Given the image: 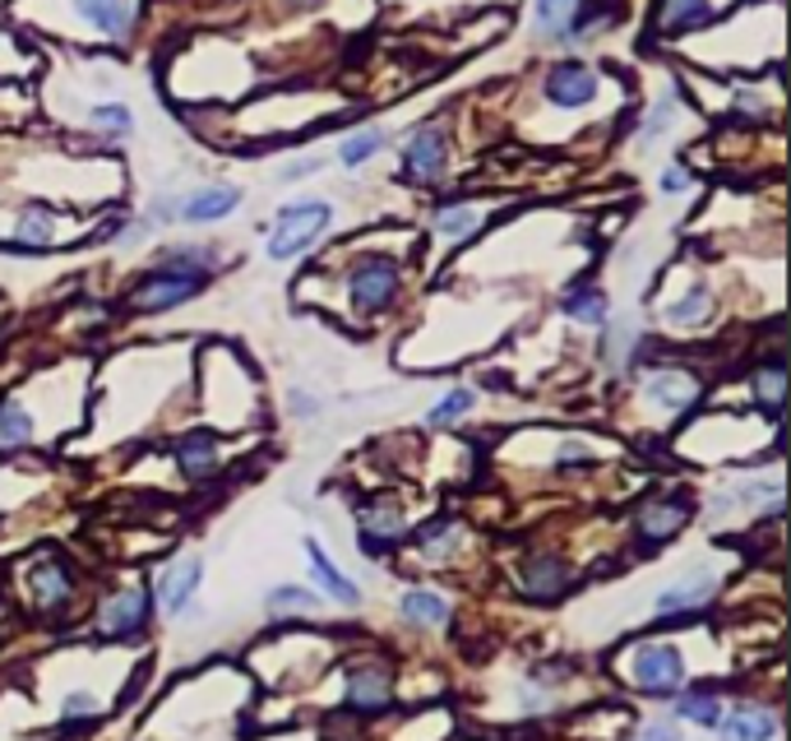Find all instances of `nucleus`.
Returning a JSON list of instances; mask_svg holds the SVG:
<instances>
[{
  "instance_id": "nucleus-44",
  "label": "nucleus",
  "mask_w": 791,
  "mask_h": 741,
  "mask_svg": "<svg viewBox=\"0 0 791 741\" xmlns=\"http://www.w3.org/2000/svg\"><path fill=\"white\" fill-rule=\"evenodd\" d=\"M292 403H297V413H301V417H315V413H320V403L306 399V394H292Z\"/></svg>"
},
{
  "instance_id": "nucleus-14",
  "label": "nucleus",
  "mask_w": 791,
  "mask_h": 741,
  "mask_svg": "<svg viewBox=\"0 0 791 741\" xmlns=\"http://www.w3.org/2000/svg\"><path fill=\"white\" fill-rule=\"evenodd\" d=\"M403 537V514L394 505H366L361 510V547L380 556L384 547H394Z\"/></svg>"
},
{
  "instance_id": "nucleus-10",
  "label": "nucleus",
  "mask_w": 791,
  "mask_h": 741,
  "mask_svg": "<svg viewBox=\"0 0 791 741\" xmlns=\"http://www.w3.org/2000/svg\"><path fill=\"white\" fill-rule=\"evenodd\" d=\"M348 705L356 713H380L389 705V672L384 667H352L348 672Z\"/></svg>"
},
{
  "instance_id": "nucleus-6",
  "label": "nucleus",
  "mask_w": 791,
  "mask_h": 741,
  "mask_svg": "<svg viewBox=\"0 0 791 741\" xmlns=\"http://www.w3.org/2000/svg\"><path fill=\"white\" fill-rule=\"evenodd\" d=\"M541 98H547L551 107H564V111L587 107L597 98V75L587 70L583 61H560V65L547 70V79H541Z\"/></svg>"
},
{
  "instance_id": "nucleus-32",
  "label": "nucleus",
  "mask_w": 791,
  "mask_h": 741,
  "mask_svg": "<svg viewBox=\"0 0 791 741\" xmlns=\"http://www.w3.org/2000/svg\"><path fill=\"white\" fill-rule=\"evenodd\" d=\"M675 713L690 718V723H699V728H717L722 705L713 700L708 690H690V695H681V700H675Z\"/></svg>"
},
{
  "instance_id": "nucleus-18",
  "label": "nucleus",
  "mask_w": 791,
  "mask_h": 741,
  "mask_svg": "<svg viewBox=\"0 0 791 741\" xmlns=\"http://www.w3.org/2000/svg\"><path fill=\"white\" fill-rule=\"evenodd\" d=\"M717 728L727 741H773L778 737V718L768 709H736L727 718H717Z\"/></svg>"
},
{
  "instance_id": "nucleus-13",
  "label": "nucleus",
  "mask_w": 791,
  "mask_h": 741,
  "mask_svg": "<svg viewBox=\"0 0 791 741\" xmlns=\"http://www.w3.org/2000/svg\"><path fill=\"white\" fill-rule=\"evenodd\" d=\"M144 617H149V598L140 589H130V593H117L107 602V612H102V635L111 640H121V635H134V631H144Z\"/></svg>"
},
{
  "instance_id": "nucleus-3",
  "label": "nucleus",
  "mask_w": 791,
  "mask_h": 741,
  "mask_svg": "<svg viewBox=\"0 0 791 741\" xmlns=\"http://www.w3.org/2000/svg\"><path fill=\"white\" fill-rule=\"evenodd\" d=\"M398 264L394 260H384V255H371V260H361L352 269V279H348V297L352 306L361 310V316H380V310H389L394 297H398Z\"/></svg>"
},
{
  "instance_id": "nucleus-40",
  "label": "nucleus",
  "mask_w": 791,
  "mask_h": 741,
  "mask_svg": "<svg viewBox=\"0 0 791 741\" xmlns=\"http://www.w3.org/2000/svg\"><path fill=\"white\" fill-rule=\"evenodd\" d=\"M685 186H690V172H685V167H667V172H662V190H667V195L685 190Z\"/></svg>"
},
{
  "instance_id": "nucleus-17",
  "label": "nucleus",
  "mask_w": 791,
  "mask_h": 741,
  "mask_svg": "<svg viewBox=\"0 0 791 741\" xmlns=\"http://www.w3.org/2000/svg\"><path fill=\"white\" fill-rule=\"evenodd\" d=\"M713 24V6L708 0H662L658 6V29L662 33H694Z\"/></svg>"
},
{
  "instance_id": "nucleus-19",
  "label": "nucleus",
  "mask_w": 791,
  "mask_h": 741,
  "mask_svg": "<svg viewBox=\"0 0 791 741\" xmlns=\"http://www.w3.org/2000/svg\"><path fill=\"white\" fill-rule=\"evenodd\" d=\"M306 556H310V575L320 579V584H325V589H329L338 602H348V608H356V602H361V589H356V584H352L348 575H338V566H333L329 556H325V547L315 543V537H306Z\"/></svg>"
},
{
  "instance_id": "nucleus-46",
  "label": "nucleus",
  "mask_w": 791,
  "mask_h": 741,
  "mask_svg": "<svg viewBox=\"0 0 791 741\" xmlns=\"http://www.w3.org/2000/svg\"><path fill=\"white\" fill-rule=\"evenodd\" d=\"M292 6H301V10H310V6H320V0H292Z\"/></svg>"
},
{
  "instance_id": "nucleus-42",
  "label": "nucleus",
  "mask_w": 791,
  "mask_h": 741,
  "mask_svg": "<svg viewBox=\"0 0 791 741\" xmlns=\"http://www.w3.org/2000/svg\"><path fill=\"white\" fill-rule=\"evenodd\" d=\"M560 464H587V445L583 440H564L560 445Z\"/></svg>"
},
{
  "instance_id": "nucleus-8",
  "label": "nucleus",
  "mask_w": 791,
  "mask_h": 741,
  "mask_svg": "<svg viewBox=\"0 0 791 741\" xmlns=\"http://www.w3.org/2000/svg\"><path fill=\"white\" fill-rule=\"evenodd\" d=\"M237 205H241L237 186H205V190L180 195V218L186 222H218V218H228Z\"/></svg>"
},
{
  "instance_id": "nucleus-25",
  "label": "nucleus",
  "mask_w": 791,
  "mask_h": 741,
  "mask_svg": "<svg viewBox=\"0 0 791 741\" xmlns=\"http://www.w3.org/2000/svg\"><path fill=\"white\" fill-rule=\"evenodd\" d=\"M29 579H33V593L42 608H61V602L70 598V575H65L61 560H37Z\"/></svg>"
},
{
  "instance_id": "nucleus-30",
  "label": "nucleus",
  "mask_w": 791,
  "mask_h": 741,
  "mask_svg": "<svg viewBox=\"0 0 791 741\" xmlns=\"http://www.w3.org/2000/svg\"><path fill=\"white\" fill-rule=\"evenodd\" d=\"M708 316H713L708 287H694L690 297H681V302H671V306H667V320H671V325H681V329H685V325H704Z\"/></svg>"
},
{
  "instance_id": "nucleus-7",
  "label": "nucleus",
  "mask_w": 791,
  "mask_h": 741,
  "mask_svg": "<svg viewBox=\"0 0 791 741\" xmlns=\"http://www.w3.org/2000/svg\"><path fill=\"white\" fill-rule=\"evenodd\" d=\"M75 14L107 37H130L134 29V0H75Z\"/></svg>"
},
{
  "instance_id": "nucleus-23",
  "label": "nucleus",
  "mask_w": 791,
  "mask_h": 741,
  "mask_svg": "<svg viewBox=\"0 0 791 741\" xmlns=\"http://www.w3.org/2000/svg\"><path fill=\"white\" fill-rule=\"evenodd\" d=\"M33 440V417L24 403H14V399H0V455H14V450H24V445Z\"/></svg>"
},
{
  "instance_id": "nucleus-34",
  "label": "nucleus",
  "mask_w": 791,
  "mask_h": 741,
  "mask_svg": "<svg viewBox=\"0 0 791 741\" xmlns=\"http://www.w3.org/2000/svg\"><path fill=\"white\" fill-rule=\"evenodd\" d=\"M88 121L107 134H134V111L125 102H102V107L88 111Z\"/></svg>"
},
{
  "instance_id": "nucleus-28",
  "label": "nucleus",
  "mask_w": 791,
  "mask_h": 741,
  "mask_svg": "<svg viewBox=\"0 0 791 741\" xmlns=\"http://www.w3.org/2000/svg\"><path fill=\"white\" fill-rule=\"evenodd\" d=\"M635 320H606V334H602V362L606 367H620L629 352H635Z\"/></svg>"
},
{
  "instance_id": "nucleus-45",
  "label": "nucleus",
  "mask_w": 791,
  "mask_h": 741,
  "mask_svg": "<svg viewBox=\"0 0 791 741\" xmlns=\"http://www.w3.org/2000/svg\"><path fill=\"white\" fill-rule=\"evenodd\" d=\"M518 700H524V709H541V695L528 690V686H524V695H518Z\"/></svg>"
},
{
  "instance_id": "nucleus-11",
  "label": "nucleus",
  "mask_w": 791,
  "mask_h": 741,
  "mask_svg": "<svg viewBox=\"0 0 791 741\" xmlns=\"http://www.w3.org/2000/svg\"><path fill=\"white\" fill-rule=\"evenodd\" d=\"M524 589L537 602H551L570 589V566H564L560 556H528L524 560Z\"/></svg>"
},
{
  "instance_id": "nucleus-43",
  "label": "nucleus",
  "mask_w": 791,
  "mask_h": 741,
  "mask_svg": "<svg viewBox=\"0 0 791 741\" xmlns=\"http://www.w3.org/2000/svg\"><path fill=\"white\" fill-rule=\"evenodd\" d=\"M639 741H675V728L671 723H652V728H644Z\"/></svg>"
},
{
  "instance_id": "nucleus-2",
  "label": "nucleus",
  "mask_w": 791,
  "mask_h": 741,
  "mask_svg": "<svg viewBox=\"0 0 791 741\" xmlns=\"http://www.w3.org/2000/svg\"><path fill=\"white\" fill-rule=\"evenodd\" d=\"M333 209L325 199H297V205L278 209L274 218V232H268V260H297L306 255L315 241L325 237Z\"/></svg>"
},
{
  "instance_id": "nucleus-12",
  "label": "nucleus",
  "mask_w": 791,
  "mask_h": 741,
  "mask_svg": "<svg viewBox=\"0 0 791 741\" xmlns=\"http://www.w3.org/2000/svg\"><path fill=\"white\" fill-rule=\"evenodd\" d=\"M199 579H205V560H199V556L176 560V566L163 575V612H167V617H180V612H186V602L195 598Z\"/></svg>"
},
{
  "instance_id": "nucleus-5",
  "label": "nucleus",
  "mask_w": 791,
  "mask_h": 741,
  "mask_svg": "<svg viewBox=\"0 0 791 741\" xmlns=\"http://www.w3.org/2000/svg\"><path fill=\"white\" fill-rule=\"evenodd\" d=\"M444 159H449V144H444V130L440 126H421L413 130V140L403 144V176L417 186H431L444 176Z\"/></svg>"
},
{
  "instance_id": "nucleus-26",
  "label": "nucleus",
  "mask_w": 791,
  "mask_h": 741,
  "mask_svg": "<svg viewBox=\"0 0 791 741\" xmlns=\"http://www.w3.org/2000/svg\"><path fill=\"white\" fill-rule=\"evenodd\" d=\"M574 10H579V0H532V29L541 37H564Z\"/></svg>"
},
{
  "instance_id": "nucleus-21",
  "label": "nucleus",
  "mask_w": 791,
  "mask_h": 741,
  "mask_svg": "<svg viewBox=\"0 0 791 741\" xmlns=\"http://www.w3.org/2000/svg\"><path fill=\"white\" fill-rule=\"evenodd\" d=\"M176 464H180V473H186V478H209L213 468H218V445H213V436L190 432L186 440L176 445Z\"/></svg>"
},
{
  "instance_id": "nucleus-41",
  "label": "nucleus",
  "mask_w": 791,
  "mask_h": 741,
  "mask_svg": "<svg viewBox=\"0 0 791 741\" xmlns=\"http://www.w3.org/2000/svg\"><path fill=\"white\" fill-rule=\"evenodd\" d=\"M310 172H320V159H301V163L283 167V182H301V176H310Z\"/></svg>"
},
{
  "instance_id": "nucleus-39",
  "label": "nucleus",
  "mask_w": 791,
  "mask_h": 741,
  "mask_svg": "<svg viewBox=\"0 0 791 741\" xmlns=\"http://www.w3.org/2000/svg\"><path fill=\"white\" fill-rule=\"evenodd\" d=\"M94 713H98V700H94V695H84V690H79V695H70V700H65V718H94Z\"/></svg>"
},
{
  "instance_id": "nucleus-36",
  "label": "nucleus",
  "mask_w": 791,
  "mask_h": 741,
  "mask_svg": "<svg viewBox=\"0 0 791 741\" xmlns=\"http://www.w3.org/2000/svg\"><path fill=\"white\" fill-rule=\"evenodd\" d=\"M671 117H675V102H671V98H662L658 107L648 111V121H644V130H639V144H644V149L658 144L662 134H667V126H671Z\"/></svg>"
},
{
  "instance_id": "nucleus-9",
  "label": "nucleus",
  "mask_w": 791,
  "mask_h": 741,
  "mask_svg": "<svg viewBox=\"0 0 791 741\" xmlns=\"http://www.w3.org/2000/svg\"><path fill=\"white\" fill-rule=\"evenodd\" d=\"M685 501H648L644 510H639V537H644V547H658V543H667V537H675L685 528Z\"/></svg>"
},
{
  "instance_id": "nucleus-16",
  "label": "nucleus",
  "mask_w": 791,
  "mask_h": 741,
  "mask_svg": "<svg viewBox=\"0 0 791 741\" xmlns=\"http://www.w3.org/2000/svg\"><path fill=\"white\" fill-rule=\"evenodd\" d=\"M644 394H648L652 403H662V408H675V413H681L685 403H694L699 385H694V375H690V371H652V375L644 380Z\"/></svg>"
},
{
  "instance_id": "nucleus-4",
  "label": "nucleus",
  "mask_w": 791,
  "mask_h": 741,
  "mask_svg": "<svg viewBox=\"0 0 791 741\" xmlns=\"http://www.w3.org/2000/svg\"><path fill=\"white\" fill-rule=\"evenodd\" d=\"M629 682L644 695H675L685 686V658L671 644H639L629 658Z\"/></svg>"
},
{
  "instance_id": "nucleus-15",
  "label": "nucleus",
  "mask_w": 791,
  "mask_h": 741,
  "mask_svg": "<svg viewBox=\"0 0 791 741\" xmlns=\"http://www.w3.org/2000/svg\"><path fill=\"white\" fill-rule=\"evenodd\" d=\"M14 246L19 251H52L56 246V214L47 205H29L14 222Z\"/></svg>"
},
{
  "instance_id": "nucleus-24",
  "label": "nucleus",
  "mask_w": 791,
  "mask_h": 741,
  "mask_svg": "<svg viewBox=\"0 0 791 741\" xmlns=\"http://www.w3.org/2000/svg\"><path fill=\"white\" fill-rule=\"evenodd\" d=\"M708 593H713V575H690L685 584H671V589L658 598V612L662 617H675V612H690V608H699V602H708Z\"/></svg>"
},
{
  "instance_id": "nucleus-37",
  "label": "nucleus",
  "mask_w": 791,
  "mask_h": 741,
  "mask_svg": "<svg viewBox=\"0 0 791 741\" xmlns=\"http://www.w3.org/2000/svg\"><path fill=\"white\" fill-rule=\"evenodd\" d=\"M468 408H472V390H454V394H444V399L436 403L431 422H436V426H449V422H459Z\"/></svg>"
},
{
  "instance_id": "nucleus-31",
  "label": "nucleus",
  "mask_w": 791,
  "mask_h": 741,
  "mask_svg": "<svg viewBox=\"0 0 791 741\" xmlns=\"http://www.w3.org/2000/svg\"><path fill=\"white\" fill-rule=\"evenodd\" d=\"M477 222H482V214L472 205H449V209L436 214V232L449 237V241H463V237L477 232Z\"/></svg>"
},
{
  "instance_id": "nucleus-33",
  "label": "nucleus",
  "mask_w": 791,
  "mask_h": 741,
  "mask_svg": "<svg viewBox=\"0 0 791 741\" xmlns=\"http://www.w3.org/2000/svg\"><path fill=\"white\" fill-rule=\"evenodd\" d=\"M315 598L310 589H297V584H283V589H274L268 593V612L274 617H287V612H315Z\"/></svg>"
},
{
  "instance_id": "nucleus-27",
  "label": "nucleus",
  "mask_w": 791,
  "mask_h": 741,
  "mask_svg": "<svg viewBox=\"0 0 791 741\" xmlns=\"http://www.w3.org/2000/svg\"><path fill=\"white\" fill-rule=\"evenodd\" d=\"M403 617L417 621V625H440L449 617V602L431 589H408L403 593Z\"/></svg>"
},
{
  "instance_id": "nucleus-38",
  "label": "nucleus",
  "mask_w": 791,
  "mask_h": 741,
  "mask_svg": "<svg viewBox=\"0 0 791 741\" xmlns=\"http://www.w3.org/2000/svg\"><path fill=\"white\" fill-rule=\"evenodd\" d=\"M149 214H153V222H176L180 218V195H157Z\"/></svg>"
},
{
  "instance_id": "nucleus-20",
  "label": "nucleus",
  "mask_w": 791,
  "mask_h": 741,
  "mask_svg": "<svg viewBox=\"0 0 791 741\" xmlns=\"http://www.w3.org/2000/svg\"><path fill=\"white\" fill-rule=\"evenodd\" d=\"M750 390H755V403L768 413V417H782V399H787V367L778 362H763V367H755V375H750Z\"/></svg>"
},
{
  "instance_id": "nucleus-29",
  "label": "nucleus",
  "mask_w": 791,
  "mask_h": 741,
  "mask_svg": "<svg viewBox=\"0 0 791 741\" xmlns=\"http://www.w3.org/2000/svg\"><path fill=\"white\" fill-rule=\"evenodd\" d=\"M380 149H384V130H356V134H348V140L338 144V163H343V167H361L366 159H375Z\"/></svg>"
},
{
  "instance_id": "nucleus-35",
  "label": "nucleus",
  "mask_w": 791,
  "mask_h": 741,
  "mask_svg": "<svg viewBox=\"0 0 791 741\" xmlns=\"http://www.w3.org/2000/svg\"><path fill=\"white\" fill-rule=\"evenodd\" d=\"M449 543H459V528L449 524V520H436V524H426V528L417 533V547H421L426 556H440Z\"/></svg>"
},
{
  "instance_id": "nucleus-1",
  "label": "nucleus",
  "mask_w": 791,
  "mask_h": 741,
  "mask_svg": "<svg viewBox=\"0 0 791 741\" xmlns=\"http://www.w3.org/2000/svg\"><path fill=\"white\" fill-rule=\"evenodd\" d=\"M209 283V269H190V264H172V260H157L149 274L130 287L125 306L130 310H172L180 302L199 297V287Z\"/></svg>"
},
{
  "instance_id": "nucleus-22",
  "label": "nucleus",
  "mask_w": 791,
  "mask_h": 741,
  "mask_svg": "<svg viewBox=\"0 0 791 741\" xmlns=\"http://www.w3.org/2000/svg\"><path fill=\"white\" fill-rule=\"evenodd\" d=\"M564 316L579 320V325H606L612 320V302H606L602 287H570L564 292Z\"/></svg>"
}]
</instances>
